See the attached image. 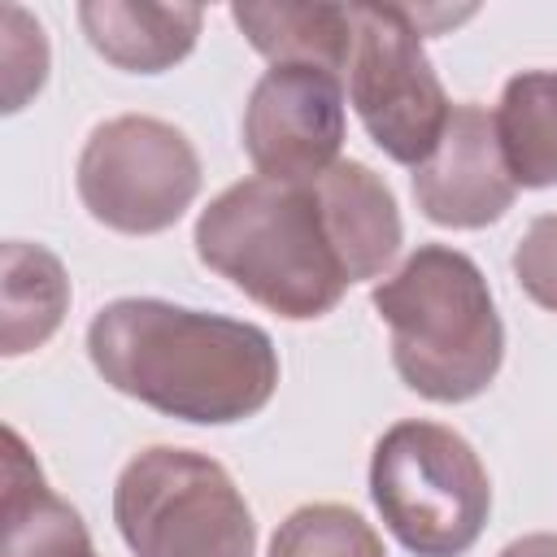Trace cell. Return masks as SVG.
Instances as JSON below:
<instances>
[{
  "mask_svg": "<svg viewBox=\"0 0 557 557\" xmlns=\"http://www.w3.org/2000/svg\"><path fill=\"white\" fill-rule=\"evenodd\" d=\"M370 500L413 557H466L492 513V479L444 422L405 418L370 453Z\"/></svg>",
  "mask_w": 557,
  "mask_h": 557,
  "instance_id": "277c9868",
  "label": "cell"
},
{
  "mask_svg": "<svg viewBox=\"0 0 557 557\" xmlns=\"http://www.w3.org/2000/svg\"><path fill=\"white\" fill-rule=\"evenodd\" d=\"M191 244L213 274L287 322L331 313L352 287L313 183L239 178L200 209Z\"/></svg>",
  "mask_w": 557,
  "mask_h": 557,
  "instance_id": "7a4b0ae2",
  "label": "cell"
},
{
  "mask_svg": "<svg viewBox=\"0 0 557 557\" xmlns=\"http://www.w3.org/2000/svg\"><path fill=\"white\" fill-rule=\"evenodd\" d=\"M113 522L135 557H252L257 522L222 461L196 448H139L113 483Z\"/></svg>",
  "mask_w": 557,
  "mask_h": 557,
  "instance_id": "5b68a950",
  "label": "cell"
},
{
  "mask_svg": "<svg viewBox=\"0 0 557 557\" xmlns=\"http://www.w3.org/2000/svg\"><path fill=\"white\" fill-rule=\"evenodd\" d=\"M4 113H17L48 78V39L44 26L17 9L4 4Z\"/></svg>",
  "mask_w": 557,
  "mask_h": 557,
  "instance_id": "e0dca14e",
  "label": "cell"
},
{
  "mask_svg": "<svg viewBox=\"0 0 557 557\" xmlns=\"http://www.w3.org/2000/svg\"><path fill=\"white\" fill-rule=\"evenodd\" d=\"M78 26L109 65L126 74H161L191 57L205 26V9L152 0H83Z\"/></svg>",
  "mask_w": 557,
  "mask_h": 557,
  "instance_id": "8fae6325",
  "label": "cell"
},
{
  "mask_svg": "<svg viewBox=\"0 0 557 557\" xmlns=\"http://www.w3.org/2000/svg\"><path fill=\"white\" fill-rule=\"evenodd\" d=\"M313 191H318L322 222H326V235L339 252L348 283L379 278L396 261L400 239H405L400 209L383 174H374L366 161L339 157L326 174L313 178Z\"/></svg>",
  "mask_w": 557,
  "mask_h": 557,
  "instance_id": "30bf717a",
  "label": "cell"
},
{
  "mask_svg": "<svg viewBox=\"0 0 557 557\" xmlns=\"http://www.w3.org/2000/svg\"><path fill=\"white\" fill-rule=\"evenodd\" d=\"M96 374L178 422L231 426L261 413L278 387V348L257 322L122 296L87 322Z\"/></svg>",
  "mask_w": 557,
  "mask_h": 557,
  "instance_id": "6da1fadb",
  "label": "cell"
},
{
  "mask_svg": "<svg viewBox=\"0 0 557 557\" xmlns=\"http://www.w3.org/2000/svg\"><path fill=\"white\" fill-rule=\"evenodd\" d=\"M496 135L518 187H557V70H522L505 83Z\"/></svg>",
  "mask_w": 557,
  "mask_h": 557,
  "instance_id": "9a60e30c",
  "label": "cell"
},
{
  "mask_svg": "<svg viewBox=\"0 0 557 557\" xmlns=\"http://www.w3.org/2000/svg\"><path fill=\"white\" fill-rule=\"evenodd\" d=\"M496 557H557V535H553V531H535V535H522V540L505 544Z\"/></svg>",
  "mask_w": 557,
  "mask_h": 557,
  "instance_id": "d6986e66",
  "label": "cell"
},
{
  "mask_svg": "<svg viewBox=\"0 0 557 557\" xmlns=\"http://www.w3.org/2000/svg\"><path fill=\"white\" fill-rule=\"evenodd\" d=\"M239 135L261 178L313 183L339 161L344 78L318 65H270L248 91Z\"/></svg>",
  "mask_w": 557,
  "mask_h": 557,
  "instance_id": "ba28073f",
  "label": "cell"
},
{
  "mask_svg": "<svg viewBox=\"0 0 557 557\" xmlns=\"http://www.w3.org/2000/svg\"><path fill=\"white\" fill-rule=\"evenodd\" d=\"M0 557H96L83 513L48 487L39 461L13 426H4Z\"/></svg>",
  "mask_w": 557,
  "mask_h": 557,
  "instance_id": "7c38bea8",
  "label": "cell"
},
{
  "mask_svg": "<svg viewBox=\"0 0 557 557\" xmlns=\"http://www.w3.org/2000/svg\"><path fill=\"white\" fill-rule=\"evenodd\" d=\"M270 557H387V548L357 509L318 500L292 509L278 522L270 540Z\"/></svg>",
  "mask_w": 557,
  "mask_h": 557,
  "instance_id": "2e32d148",
  "label": "cell"
},
{
  "mask_svg": "<svg viewBox=\"0 0 557 557\" xmlns=\"http://www.w3.org/2000/svg\"><path fill=\"white\" fill-rule=\"evenodd\" d=\"M513 196H518V183L509 174L500 135H496V113H487L474 100L453 104L435 152L413 170L418 209L435 226L479 231L505 218Z\"/></svg>",
  "mask_w": 557,
  "mask_h": 557,
  "instance_id": "9c48e42d",
  "label": "cell"
},
{
  "mask_svg": "<svg viewBox=\"0 0 557 557\" xmlns=\"http://www.w3.org/2000/svg\"><path fill=\"white\" fill-rule=\"evenodd\" d=\"M374 313L387 326L392 370L435 405L483 396L505 361V322L474 257L448 244H418L396 274L374 283Z\"/></svg>",
  "mask_w": 557,
  "mask_h": 557,
  "instance_id": "3957f363",
  "label": "cell"
},
{
  "mask_svg": "<svg viewBox=\"0 0 557 557\" xmlns=\"http://www.w3.org/2000/svg\"><path fill=\"white\" fill-rule=\"evenodd\" d=\"M348 100L370 144L418 170L453 113V100L422 48V26L405 4H352Z\"/></svg>",
  "mask_w": 557,
  "mask_h": 557,
  "instance_id": "8992f818",
  "label": "cell"
},
{
  "mask_svg": "<svg viewBox=\"0 0 557 557\" xmlns=\"http://www.w3.org/2000/svg\"><path fill=\"white\" fill-rule=\"evenodd\" d=\"M235 26L270 65H318L335 78L352 57V4H231Z\"/></svg>",
  "mask_w": 557,
  "mask_h": 557,
  "instance_id": "4fadbf2b",
  "label": "cell"
},
{
  "mask_svg": "<svg viewBox=\"0 0 557 557\" xmlns=\"http://www.w3.org/2000/svg\"><path fill=\"white\" fill-rule=\"evenodd\" d=\"M70 309V278L57 252L26 239L0 244V352L44 348Z\"/></svg>",
  "mask_w": 557,
  "mask_h": 557,
  "instance_id": "5bb4252c",
  "label": "cell"
},
{
  "mask_svg": "<svg viewBox=\"0 0 557 557\" xmlns=\"http://www.w3.org/2000/svg\"><path fill=\"white\" fill-rule=\"evenodd\" d=\"M513 278L540 309L557 313V213L531 218L513 244Z\"/></svg>",
  "mask_w": 557,
  "mask_h": 557,
  "instance_id": "ac0fdd59",
  "label": "cell"
},
{
  "mask_svg": "<svg viewBox=\"0 0 557 557\" xmlns=\"http://www.w3.org/2000/svg\"><path fill=\"white\" fill-rule=\"evenodd\" d=\"M74 187L91 222L117 235H161L191 209L200 191V157L174 122L117 113L91 126Z\"/></svg>",
  "mask_w": 557,
  "mask_h": 557,
  "instance_id": "52a82bcc",
  "label": "cell"
}]
</instances>
